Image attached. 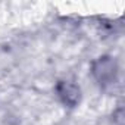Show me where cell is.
Here are the masks:
<instances>
[{"label": "cell", "mask_w": 125, "mask_h": 125, "mask_svg": "<svg viewBox=\"0 0 125 125\" xmlns=\"http://www.w3.org/2000/svg\"><path fill=\"white\" fill-rule=\"evenodd\" d=\"M93 72L100 84H110L116 75V65L110 57H100L93 66Z\"/></svg>", "instance_id": "6da1fadb"}, {"label": "cell", "mask_w": 125, "mask_h": 125, "mask_svg": "<svg viewBox=\"0 0 125 125\" xmlns=\"http://www.w3.org/2000/svg\"><path fill=\"white\" fill-rule=\"evenodd\" d=\"M56 90H57V94L62 99V102L68 104L69 107L77 106V103L80 102V88L69 81H60L57 84Z\"/></svg>", "instance_id": "7a4b0ae2"}]
</instances>
